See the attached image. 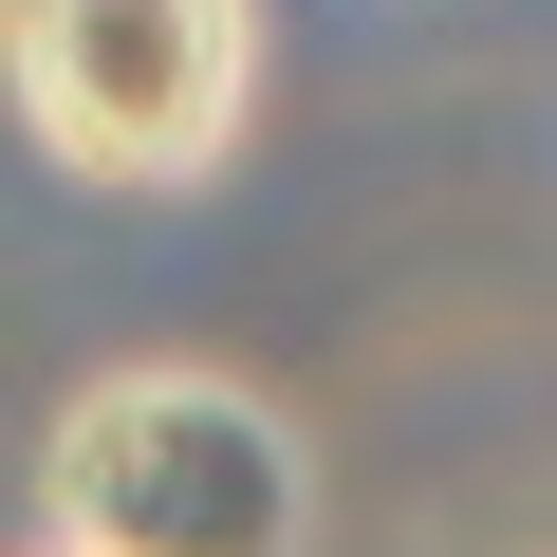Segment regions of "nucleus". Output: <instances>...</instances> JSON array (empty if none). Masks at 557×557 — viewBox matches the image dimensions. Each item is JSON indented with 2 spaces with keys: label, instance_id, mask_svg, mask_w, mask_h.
Instances as JSON below:
<instances>
[{
  "label": "nucleus",
  "instance_id": "f257e3e1",
  "mask_svg": "<svg viewBox=\"0 0 557 557\" xmlns=\"http://www.w3.org/2000/svg\"><path fill=\"white\" fill-rule=\"evenodd\" d=\"M38 539H94V557H298L317 539V446L242 372L131 354V372L57 391V428H38Z\"/></svg>",
  "mask_w": 557,
  "mask_h": 557
},
{
  "label": "nucleus",
  "instance_id": "f03ea898",
  "mask_svg": "<svg viewBox=\"0 0 557 557\" xmlns=\"http://www.w3.org/2000/svg\"><path fill=\"white\" fill-rule=\"evenodd\" d=\"M20 131L75 186H205L260 131V0H20Z\"/></svg>",
  "mask_w": 557,
  "mask_h": 557
},
{
  "label": "nucleus",
  "instance_id": "7ed1b4c3",
  "mask_svg": "<svg viewBox=\"0 0 557 557\" xmlns=\"http://www.w3.org/2000/svg\"><path fill=\"white\" fill-rule=\"evenodd\" d=\"M38 557H94V539H38Z\"/></svg>",
  "mask_w": 557,
  "mask_h": 557
}]
</instances>
